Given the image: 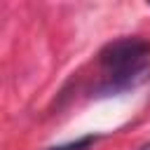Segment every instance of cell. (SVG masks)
Instances as JSON below:
<instances>
[{
	"label": "cell",
	"instance_id": "cell-2",
	"mask_svg": "<svg viewBox=\"0 0 150 150\" xmlns=\"http://www.w3.org/2000/svg\"><path fill=\"white\" fill-rule=\"evenodd\" d=\"M96 138L94 136H84V138H77L73 143H66V145H56V148H49V150H87Z\"/></svg>",
	"mask_w": 150,
	"mask_h": 150
},
{
	"label": "cell",
	"instance_id": "cell-1",
	"mask_svg": "<svg viewBox=\"0 0 150 150\" xmlns=\"http://www.w3.org/2000/svg\"><path fill=\"white\" fill-rule=\"evenodd\" d=\"M150 45L141 38H122L105 45L98 54V63L108 75V89H127L148 68Z\"/></svg>",
	"mask_w": 150,
	"mask_h": 150
},
{
	"label": "cell",
	"instance_id": "cell-3",
	"mask_svg": "<svg viewBox=\"0 0 150 150\" xmlns=\"http://www.w3.org/2000/svg\"><path fill=\"white\" fill-rule=\"evenodd\" d=\"M138 150H150V143H143V145H141Z\"/></svg>",
	"mask_w": 150,
	"mask_h": 150
}]
</instances>
